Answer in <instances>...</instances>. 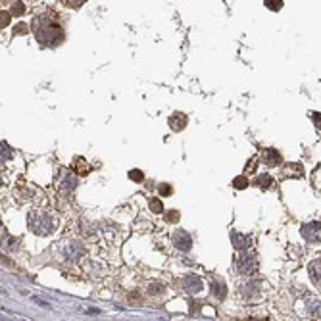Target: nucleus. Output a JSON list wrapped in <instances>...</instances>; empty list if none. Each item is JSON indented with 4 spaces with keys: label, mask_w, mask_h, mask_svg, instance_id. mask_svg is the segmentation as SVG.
I'll list each match as a JSON object with an SVG mask.
<instances>
[{
    "label": "nucleus",
    "mask_w": 321,
    "mask_h": 321,
    "mask_svg": "<svg viewBox=\"0 0 321 321\" xmlns=\"http://www.w3.org/2000/svg\"><path fill=\"white\" fill-rule=\"evenodd\" d=\"M33 31L37 41L43 47H56L64 41V29L58 21V17H54L50 14H43L37 16L33 19Z\"/></svg>",
    "instance_id": "obj_1"
},
{
    "label": "nucleus",
    "mask_w": 321,
    "mask_h": 321,
    "mask_svg": "<svg viewBox=\"0 0 321 321\" xmlns=\"http://www.w3.org/2000/svg\"><path fill=\"white\" fill-rule=\"evenodd\" d=\"M54 227H56V223H54L52 215H48L47 212L35 210V212L29 214V229H31L35 235H39V237H48L54 231Z\"/></svg>",
    "instance_id": "obj_2"
},
{
    "label": "nucleus",
    "mask_w": 321,
    "mask_h": 321,
    "mask_svg": "<svg viewBox=\"0 0 321 321\" xmlns=\"http://www.w3.org/2000/svg\"><path fill=\"white\" fill-rule=\"evenodd\" d=\"M256 269H258V258H256V254L250 252V250L241 252V258L237 262V271L242 273V275H252V273H256Z\"/></svg>",
    "instance_id": "obj_3"
},
{
    "label": "nucleus",
    "mask_w": 321,
    "mask_h": 321,
    "mask_svg": "<svg viewBox=\"0 0 321 321\" xmlns=\"http://www.w3.org/2000/svg\"><path fill=\"white\" fill-rule=\"evenodd\" d=\"M173 244H175V248H179L181 252H189V250L193 248V237H191L187 231L177 229V231H173Z\"/></svg>",
    "instance_id": "obj_4"
},
{
    "label": "nucleus",
    "mask_w": 321,
    "mask_h": 321,
    "mask_svg": "<svg viewBox=\"0 0 321 321\" xmlns=\"http://www.w3.org/2000/svg\"><path fill=\"white\" fill-rule=\"evenodd\" d=\"M77 187V177L75 175H71L69 171H60V175H58V189L60 191H65V193H71L73 189Z\"/></svg>",
    "instance_id": "obj_5"
},
{
    "label": "nucleus",
    "mask_w": 321,
    "mask_h": 321,
    "mask_svg": "<svg viewBox=\"0 0 321 321\" xmlns=\"http://www.w3.org/2000/svg\"><path fill=\"white\" fill-rule=\"evenodd\" d=\"M300 231L308 242H320V221H308L302 225Z\"/></svg>",
    "instance_id": "obj_6"
},
{
    "label": "nucleus",
    "mask_w": 321,
    "mask_h": 321,
    "mask_svg": "<svg viewBox=\"0 0 321 321\" xmlns=\"http://www.w3.org/2000/svg\"><path fill=\"white\" fill-rule=\"evenodd\" d=\"M231 242H233V246H235L237 250L246 252V250L252 246V237H250V235H242V233L233 231V233H231Z\"/></svg>",
    "instance_id": "obj_7"
},
{
    "label": "nucleus",
    "mask_w": 321,
    "mask_h": 321,
    "mask_svg": "<svg viewBox=\"0 0 321 321\" xmlns=\"http://www.w3.org/2000/svg\"><path fill=\"white\" fill-rule=\"evenodd\" d=\"M167 123H169V127H171V131H183L185 127H187V123H189V117H187V113H183V112H175V113H171L169 115V119H167Z\"/></svg>",
    "instance_id": "obj_8"
},
{
    "label": "nucleus",
    "mask_w": 321,
    "mask_h": 321,
    "mask_svg": "<svg viewBox=\"0 0 321 321\" xmlns=\"http://www.w3.org/2000/svg\"><path fill=\"white\" fill-rule=\"evenodd\" d=\"M283 175L292 177V179H302L304 177V165L300 161H289L283 165Z\"/></svg>",
    "instance_id": "obj_9"
},
{
    "label": "nucleus",
    "mask_w": 321,
    "mask_h": 321,
    "mask_svg": "<svg viewBox=\"0 0 321 321\" xmlns=\"http://www.w3.org/2000/svg\"><path fill=\"white\" fill-rule=\"evenodd\" d=\"M262 161L266 163V165H271V167H275V165H279L283 158H281V152L279 150H275V148H264L262 150Z\"/></svg>",
    "instance_id": "obj_10"
},
{
    "label": "nucleus",
    "mask_w": 321,
    "mask_h": 321,
    "mask_svg": "<svg viewBox=\"0 0 321 321\" xmlns=\"http://www.w3.org/2000/svg\"><path fill=\"white\" fill-rule=\"evenodd\" d=\"M183 287H185V290L191 292V294L200 292V290H202V279H200L198 275H187V277L183 279Z\"/></svg>",
    "instance_id": "obj_11"
},
{
    "label": "nucleus",
    "mask_w": 321,
    "mask_h": 321,
    "mask_svg": "<svg viewBox=\"0 0 321 321\" xmlns=\"http://www.w3.org/2000/svg\"><path fill=\"white\" fill-rule=\"evenodd\" d=\"M210 292L214 294L217 300H223V298L227 296V287H225L221 281L212 279V281H210Z\"/></svg>",
    "instance_id": "obj_12"
},
{
    "label": "nucleus",
    "mask_w": 321,
    "mask_h": 321,
    "mask_svg": "<svg viewBox=\"0 0 321 321\" xmlns=\"http://www.w3.org/2000/svg\"><path fill=\"white\" fill-rule=\"evenodd\" d=\"M71 169H73V173H77V175H87V173H91V165L87 163L85 158H75L73 163H71Z\"/></svg>",
    "instance_id": "obj_13"
},
{
    "label": "nucleus",
    "mask_w": 321,
    "mask_h": 321,
    "mask_svg": "<svg viewBox=\"0 0 321 321\" xmlns=\"http://www.w3.org/2000/svg\"><path fill=\"white\" fill-rule=\"evenodd\" d=\"M254 183H256L260 189H264V191H269L271 187H275V181H273V177H271L269 173H260Z\"/></svg>",
    "instance_id": "obj_14"
},
{
    "label": "nucleus",
    "mask_w": 321,
    "mask_h": 321,
    "mask_svg": "<svg viewBox=\"0 0 321 321\" xmlns=\"http://www.w3.org/2000/svg\"><path fill=\"white\" fill-rule=\"evenodd\" d=\"M310 277H312V283L320 287V260L310 264Z\"/></svg>",
    "instance_id": "obj_15"
},
{
    "label": "nucleus",
    "mask_w": 321,
    "mask_h": 321,
    "mask_svg": "<svg viewBox=\"0 0 321 321\" xmlns=\"http://www.w3.org/2000/svg\"><path fill=\"white\" fill-rule=\"evenodd\" d=\"M248 185H250V181H248V177H246V175H239V177H235V179H233V187H235L237 191H244Z\"/></svg>",
    "instance_id": "obj_16"
},
{
    "label": "nucleus",
    "mask_w": 321,
    "mask_h": 321,
    "mask_svg": "<svg viewBox=\"0 0 321 321\" xmlns=\"http://www.w3.org/2000/svg\"><path fill=\"white\" fill-rule=\"evenodd\" d=\"M148 208H150V212H154V214H163V212H165L160 198H150V200H148Z\"/></svg>",
    "instance_id": "obj_17"
},
{
    "label": "nucleus",
    "mask_w": 321,
    "mask_h": 321,
    "mask_svg": "<svg viewBox=\"0 0 321 321\" xmlns=\"http://www.w3.org/2000/svg\"><path fill=\"white\" fill-rule=\"evenodd\" d=\"M2 246H4L6 250H14V248L17 246V239H14L12 235H4V239H2Z\"/></svg>",
    "instance_id": "obj_18"
},
{
    "label": "nucleus",
    "mask_w": 321,
    "mask_h": 321,
    "mask_svg": "<svg viewBox=\"0 0 321 321\" xmlns=\"http://www.w3.org/2000/svg\"><path fill=\"white\" fill-rule=\"evenodd\" d=\"M8 158H12V150H10V146L6 143H0V163L6 161Z\"/></svg>",
    "instance_id": "obj_19"
},
{
    "label": "nucleus",
    "mask_w": 321,
    "mask_h": 321,
    "mask_svg": "<svg viewBox=\"0 0 321 321\" xmlns=\"http://www.w3.org/2000/svg\"><path fill=\"white\" fill-rule=\"evenodd\" d=\"M10 14L12 16H23L25 14V4L23 2H14V6L10 8Z\"/></svg>",
    "instance_id": "obj_20"
},
{
    "label": "nucleus",
    "mask_w": 321,
    "mask_h": 321,
    "mask_svg": "<svg viewBox=\"0 0 321 321\" xmlns=\"http://www.w3.org/2000/svg\"><path fill=\"white\" fill-rule=\"evenodd\" d=\"M129 179L135 181V183H143V181H144V173H143L141 169H131V171H129Z\"/></svg>",
    "instance_id": "obj_21"
},
{
    "label": "nucleus",
    "mask_w": 321,
    "mask_h": 321,
    "mask_svg": "<svg viewBox=\"0 0 321 321\" xmlns=\"http://www.w3.org/2000/svg\"><path fill=\"white\" fill-rule=\"evenodd\" d=\"M10 19H12V14L6 12V10H0V29L8 27L10 25Z\"/></svg>",
    "instance_id": "obj_22"
},
{
    "label": "nucleus",
    "mask_w": 321,
    "mask_h": 321,
    "mask_svg": "<svg viewBox=\"0 0 321 321\" xmlns=\"http://www.w3.org/2000/svg\"><path fill=\"white\" fill-rule=\"evenodd\" d=\"M179 217H181V214H179L177 210H169V212H163V219H165L167 223H175V221H179Z\"/></svg>",
    "instance_id": "obj_23"
},
{
    "label": "nucleus",
    "mask_w": 321,
    "mask_h": 321,
    "mask_svg": "<svg viewBox=\"0 0 321 321\" xmlns=\"http://www.w3.org/2000/svg\"><path fill=\"white\" fill-rule=\"evenodd\" d=\"M242 292H244L246 296H256V292H258L256 283H254V281H250L248 285H244V287H242Z\"/></svg>",
    "instance_id": "obj_24"
},
{
    "label": "nucleus",
    "mask_w": 321,
    "mask_h": 321,
    "mask_svg": "<svg viewBox=\"0 0 321 321\" xmlns=\"http://www.w3.org/2000/svg\"><path fill=\"white\" fill-rule=\"evenodd\" d=\"M158 193H160L161 196H171L173 194V189H171L169 183H160L158 185Z\"/></svg>",
    "instance_id": "obj_25"
},
{
    "label": "nucleus",
    "mask_w": 321,
    "mask_h": 321,
    "mask_svg": "<svg viewBox=\"0 0 321 321\" xmlns=\"http://www.w3.org/2000/svg\"><path fill=\"white\" fill-rule=\"evenodd\" d=\"M27 31H29V27H27L23 21L16 23V25H14V29H12V33H14V35H21V33H25V35H27Z\"/></svg>",
    "instance_id": "obj_26"
},
{
    "label": "nucleus",
    "mask_w": 321,
    "mask_h": 321,
    "mask_svg": "<svg viewBox=\"0 0 321 321\" xmlns=\"http://www.w3.org/2000/svg\"><path fill=\"white\" fill-rule=\"evenodd\" d=\"M266 6H268L269 10H281V8H283V0H275V2L266 0Z\"/></svg>",
    "instance_id": "obj_27"
},
{
    "label": "nucleus",
    "mask_w": 321,
    "mask_h": 321,
    "mask_svg": "<svg viewBox=\"0 0 321 321\" xmlns=\"http://www.w3.org/2000/svg\"><path fill=\"white\" fill-rule=\"evenodd\" d=\"M256 167H258V160H256V158H252V160L246 163L244 173H252V171H256Z\"/></svg>",
    "instance_id": "obj_28"
},
{
    "label": "nucleus",
    "mask_w": 321,
    "mask_h": 321,
    "mask_svg": "<svg viewBox=\"0 0 321 321\" xmlns=\"http://www.w3.org/2000/svg\"><path fill=\"white\" fill-rule=\"evenodd\" d=\"M312 119H314V123H316V127L320 129V113H312Z\"/></svg>",
    "instance_id": "obj_29"
},
{
    "label": "nucleus",
    "mask_w": 321,
    "mask_h": 321,
    "mask_svg": "<svg viewBox=\"0 0 321 321\" xmlns=\"http://www.w3.org/2000/svg\"><path fill=\"white\" fill-rule=\"evenodd\" d=\"M0 264H6V266H14V264H12V260H8V258H4V256H0Z\"/></svg>",
    "instance_id": "obj_30"
},
{
    "label": "nucleus",
    "mask_w": 321,
    "mask_h": 321,
    "mask_svg": "<svg viewBox=\"0 0 321 321\" xmlns=\"http://www.w3.org/2000/svg\"><path fill=\"white\" fill-rule=\"evenodd\" d=\"M0 185H2V175H0Z\"/></svg>",
    "instance_id": "obj_31"
}]
</instances>
